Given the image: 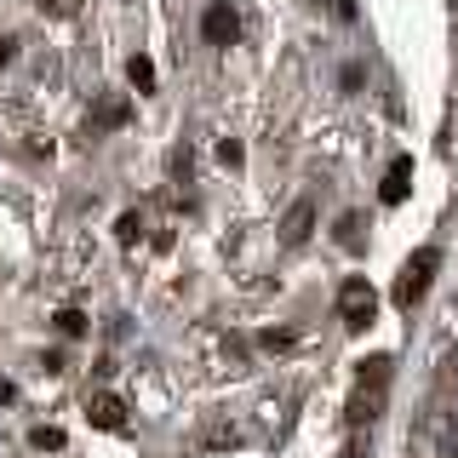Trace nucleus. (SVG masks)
Returning a JSON list of instances; mask_svg holds the SVG:
<instances>
[{"label":"nucleus","instance_id":"nucleus-8","mask_svg":"<svg viewBox=\"0 0 458 458\" xmlns=\"http://www.w3.org/2000/svg\"><path fill=\"white\" fill-rule=\"evenodd\" d=\"M126 114H132V109H126V98H109V104L104 109H98V132H109V126H126Z\"/></svg>","mask_w":458,"mask_h":458},{"label":"nucleus","instance_id":"nucleus-16","mask_svg":"<svg viewBox=\"0 0 458 458\" xmlns=\"http://www.w3.org/2000/svg\"><path fill=\"white\" fill-rule=\"evenodd\" d=\"M6 57H12V40H0V64H6Z\"/></svg>","mask_w":458,"mask_h":458},{"label":"nucleus","instance_id":"nucleus-15","mask_svg":"<svg viewBox=\"0 0 458 458\" xmlns=\"http://www.w3.org/2000/svg\"><path fill=\"white\" fill-rule=\"evenodd\" d=\"M40 6H47V12H69V0H40Z\"/></svg>","mask_w":458,"mask_h":458},{"label":"nucleus","instance_id":"nucleus-12","mask_svg":"<svg viewBox=\"0 0 458 458\" xmlns=\"http://www.w3.org/2000/svg\"><path fill=\"white\" fill-rule=\"evenodd\" d=\"M114 229H121V241H138V235H143V218H138V212H126Z\"/></svg>","mask_w":458,"mask_h":458},{"label":"nucleus","instance_id":"nucleus-11","mask_svg":"<svg viewBox=\"0 0 458 458\" xmlns=\"http://www.w3.org/2000/svg\"><path fill=\"white\" fill-rule=\"evenodd\" d=\"M57 327H64L69 338H81V333H86V315H81V310H64V315H57Z\"/></svg>","mask_w":458,"mask_h":458},{"label":"nucleus","instance_id":"nucleus-13","mask_svg":"<svg viewBox=\"0 0 458 458\" xmlns=\"http://www.w3.org/2000/svg\"><path fill=\"white\" fill-rule=\"evenodd\" d=\"M218 161H224V166H235V161H241V143H235V138H224V143H218Z\"/></svg>","mask_w":458,"mask_h":458},{"label":"nucleus","instance_id":"nucleus-4","mask_svg":"<svg viewBox=\"0 0 458 458\" xmlns=\"http://www.w3.org/2000/svg\"><path fill=\"white\" fill-rule=\"evenodd\" d=\"M200 35H207V47H235V40H241V18H235V6H229V0H212L207 18H200Z\"/></svg>","mask_w":458,"mask_h":458},{"label":"nucleus","instance_id":"nucleus-5","mask_svg":"<svg viewBox=\"0 0 458 458\" xmlns=\"http://www.w3.org/2000/svg\"><path fill=\"white\" fill-rule=\"evenodd\" d=\"M310 229H315V207H310V200H293L286 218H281V241H286V247H304Z\"/></svg>","mask_w":458,"mask_h":458},{"label":"nucleus","instance_id":"nucleus-14","mask_svg":"<svg viewBox=\"0 0 458 458\" xmlns=\"http://www.w3.org/2000/svg\"><path fill=\"white\" fill-rule=\"evenodd\" d=\"M293 344H298L293 333H264V350H293Z\"/></svg>","mask_w":458,"mask_h":458},{"label":"nucleus","instance_id":"nucleus-10","mask_svg":"<svg viewBox=\"0 0 458 458\" xmlns=\"http://www.w3.org/2000/svg\"><path fill=\"white\" fill-rule=\"evenodd\" d=\"M29 441H35V447H40V453H57V447H64V429H52V424H40V429H35V436H29Z\"/></svg>","mask_w":458,"mask_h":458},{"label":"nucleus","instance_id":"nucleus-2","mask_svg":"<svg viewBox=\"0 0 458 458\" xmlns=\"http://www.w3.org/2000/svg\"><path fill=\"white\" fill-rule=\"evenodd\" d=\"M436 264H441V252L436 247H419L407 258V269H401V281H395V304L401 310H412L424 298V286H429V276H436Z\"/></svg>","mask_w":458,"mask_h":458},{"label":"nucleus","instance_id":"nucleus-1","mask_svg":"<svg viewBox=\"0 0 458 458\" xmlns=\"http://www.w3.org/2000/svg\"><path fill=\"white\" fill-rule=\"evenodd\" d=\"M384 390H390V361H384V355H372V361L361 367V384H355V395H350V424H372V419H378Z\"/></svg>","mask_w":458,"mask_h":458},{"label":"nucleus","instance_id":"nucleus-3","mask_svg":"<svg viewBox=\"0 0 458 458\" xmlns=\"http://www.w3.org/2000/svg\"><path fill=\"white\" fill-rule=\"evenodd\" d=\"M338 315H344V327L361 333V327H372V315H378V293H372L361 276H350L338 286Z\"/></svg>","mask_w":458,"mask_h":458},{"label":"nucleus","instance_id":"nucleus-17","mask_svg":"<svg viewBox=\"0 0 458 458\" xmlns=\"http://www.w3.org/2000/svg\"><path fill=\"white\" fill-rule=\"evenodd\" d=\"M0 401H12V384L6 378H0Z\"/></svg>","mask_w":458,"mask_h":458},{"label":"nucleus","instance_id":"nucleus-9","mask_svg":"<svg viewBox=\"0 0 458 458\" xmlns=\"http://www.w3.org/2000/svg\"><path fill=\"white\" fill-rule=\"evenodd\" d=\"M126 81H132L138 92H155V64L149 57H132V64H126Z\"/></svg>","mask_w":458,"mask_h":458},{"label":"nucleus","instance_id":"nucleus-7","mask_svg":"<svg viewBox=\"0 0 458 458\" xmlns=\"http://www.w3.org/2000/svg\"><path fill=\"white\" fill-rule=\"evenodd\" d=\"M86 412H92V424L98 429H126V401L121 395H92V401H86Z\"/></svg>","mask_w":458,"mask_h":458},{"label":"nucleus","instance_id":"nucleus-6","mask_svg":"<svg viewBox=\"0 0 458 458\" xmlns=\"http://www.w3.org/2000/svg\"><path fill=\"white\" fill-rule=\"evenodd\" d=\"M407 190H412V155H395L390 161V172H384V207H401L407 200Z\"/></svg>","mask_w":458,"mask_h":458}]
</instances>
